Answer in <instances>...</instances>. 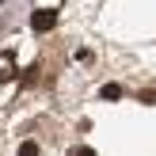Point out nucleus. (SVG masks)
Wrapping results in <instances>:
<instances>
[{
	"mask_svg": "<svg viewBox=\"0 0 156 156\" xmlns=\"http://www.w3.org/2000/svg\"><path fill=\"white\" fill-rule=\"evenodd\" d=\"M53 27H57V12H53V8H42V12L30 15V30H38V34H46V30H53Z\"/></svg>",
	"mask_w": 156,
	"mask_h": 156,
	"instance_id": "obj_1",
	"label": "nucleus"
},
{
	"mask_svg": "<svg viewBox=\"0 0 156 156\" xmlns=\"http://www.w3.org/2000/svg\"><path fill=\"white\" fill-rule=\"evenodd\" d=\"M19 76V61H15V53H0V84L15 80Z\"/></svg>",
	"mask_w": 156,
	"mask_h": 156,
	"instance_id": "obj_2",
	"label": "nucleus"
},
{
	"mask_svg": "<svg viewBox=\"0 0 156 156\" xmlns=\"http://www.w3.org/2000/svg\"><path fill=\"white\" fill-rule=\"evenodd\" d=\"M99 95H103V99H118V95H122V88H118V84H107Z\"/></svg>",
	"mask_w": 156,
	"mask_h": 156,
	"instance_id": "obj_3",
	"label": "nucleus"
},
{
	"mask_svg": "<svg viewBox=\"0 0 156 156\" xmlns=\"http://www.w3.org/2000/svg\"><path fill=\"white\" fill-rule=\"evenodd\" d=\"M19 156H38V145L34 141H23L19 145Z\"/></svg>",
	"mask_w": 156,
	"mask_h": 156,
	"instance_id": "obj_4",
	"label": "nucleus"
}]
</instances>
